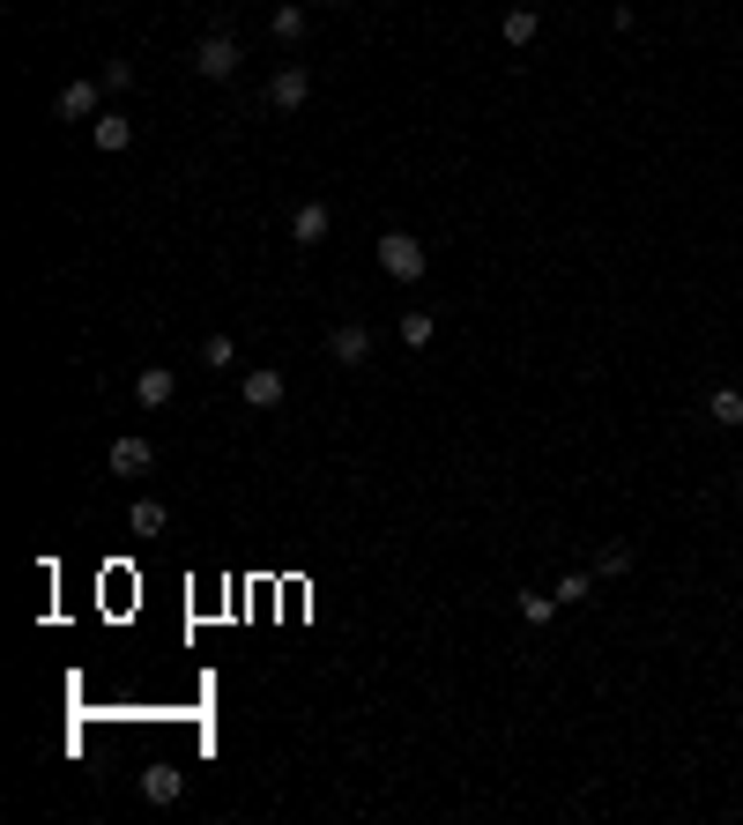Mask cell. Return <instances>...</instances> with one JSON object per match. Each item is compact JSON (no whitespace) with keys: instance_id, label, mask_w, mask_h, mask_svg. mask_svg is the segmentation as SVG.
<instances>
[{"instance_id":"6da1fadb","label":"cell","mask_w":743,"mask_h":825,"mask_svg":"<svg viewBox=\"0 0 743 825\" xmlns=\"http://www.w3.org/2000/svg\"><path fill=\"white\" fill-rule=\"evenodd\" d=\"M372 253H379V268H387L394 283H424V268H431L424 239H410V231H379V239H372Z\"/></svg>"},{"instance_id":"7a4b0ae2","label":"cell","mask_w":743,"mask_h":825,"mask_svg":"<svg viewBox=\"0 0 743 825\" xmlns=\"http://www.w3.org/2000/svg\"><path fill=\"white\" fill-rule=\"evenodd\" d=\"M239 60H246V52H239V38H231V31H208V38L194 45V75H202V83H231V75H239Z\"/></svg>"},{"instance_id":"3957f363","label":"cell","mask_w":743,"mask_h":825,"mask_svg":"<svg viewBox=\"0 0 743 825\" xmlns=\"http://www.w3.org/2000/svg\"><path fill=\"white\" fill-rule=\"evenodd\" d=\"M105 112V83H68L52 97V120H97Z\"/></svg>"},{"instance_id":"277c9868","label":"cell","mask_w":743,"mask_h":825,"mask_svg":"<svg viewBox=\"0 0 743 825\" xmlns=\"http://www.w3.org/2000/svg\"><path fill=\"white\" fill-rule=\"evenodd\" d=\"M328 357L334 365H372V328L365 320H342V328L328 335Z\"/></svg>"},{"instance_id":"5b68a950","label":"cell","mask_w":743,"mask_h":825,"mask_svg":"<svg viewBox=\"0 0 743 825\" xmlns=\"http://www.w3.org/2000/svg\"><path fill=\"white\" fill-rule=\"evenodd\" d=\"M334 231V208L328 202H297V216H290V246H320Z\"/></svg>"},{"instance_id":"8992f818","label":"cell","mask_w":743,"mask_h":825,"mask_svg":"<svg viewBox=\"0 0 743 825\" xmlns=\"http://www.w3.org/2000/svg\"><path fill=\"white\" fill-rule=\"evenodd\" d=\"M305 97H313V75H305V68H276L268 105H276V112H305Z\"/></svg>"},{"instance_id":"52a82bcc","label":"cell","mask_w":743,"mask_h":825,"mask_svg":"<svg viewBox=\"0 0 743 825\" xmlns=\"http://www.w3.org/2000/svg\"><path fill=\"white\" fill-rule=\"evenodd\" d=\"M171 395H179L171 365H142V372H134V402H142V410H165Z\"/></svg>"},{"instance_id":"ba28073f","label":"cell","mask_w":743,"mask_h":825,"mask_svg":"<svg viewBox=\"0 0 743 825\" xmlns=\"http://www.w3.org/2000/svg\"><path fill=\"white\" fill-rule=\"evenodd\" d=\"M89 142H97L105 157H120L126 142H134V120H126V112H97V120H89Z\"/></svg>"},{"instance_id":"9c48e42d","label":"cell","mask_w":743,"mask_h":825,"mask_svg":"<svg viewBox=\"0 0 743 825\" xmlns=\"http://www.w3.org/2000/svg\"><path fill=\"white\" fill-rule=\"evenodd\" d=\"M239 395H246V410H276V402H283V372H276V365L246 372V387H239Z\"/></svg>"},{"instance_id":"30bf717a","label":"cell","mask_w":743,"mask_h":825,"mask_svg":"<svg viewBox=\"0 0 743 825\" xmlns=\"http://www.w3.org/2000/svg\"><path fill=\"white\" fill-rule=\"evenodd\" d=\"M149 461H157V447H149V439H134V432H126V439H112V476H142Z\"/></svg>"},{"instance_id":"8fae6325","label":"cell","mask_w":743,"mask_h":825,"mask_svg":"<svg viewBox=\"0 0 743 825\" xmlns=\"http://www.w3.org/2000/svg\"><path fill=\"white\" fill-rule=\"evenodd\" d=\"M179 788H186V774H179L171 759H157V766L142 774V796H149V803H179Z\"/></svg>"},{"instance_id":"7c38bea8","label":"cell","mask_w":743,"mask_h":825,"mask_svg":"<svg viewBox=\"0 0 743 825\" xmlns=\"http://www.w3.org/2000/svg\"><path fill=\"white\" fill-rule=\"evenodd\" d=\"M498 31H506V45H513V52H528V45L543 38V15H536V8H513V15H506Z\"/></svg>"},{"instance_id":"4fadbf2b","label":"cell","mask_w":743,"mask_h":825,"mask_svg":"<svg viewBox=\"0 0 743 825\" xmlns=\"http://www.w3.org/2000/svg\"><path fill=\"white\" fill-rule=\"evenodd\" d=\"M706 416H714L721 432H736L743 424V387H714V395H706Z\"/></svg>"},{"instance_id":"5bb4252c","label":"cell","mask_w":743,"mask_h":825,"mask_svg":"<svg viewBox=\"0 0 743 825\" xmlns=\"http://www.w3.org/2000/svg\"><path fill=\"white\" fill-rule=\"evenodd\" d=\"M268 31H276V45H305L313 15H305V8H276V15H268Z\"/></svg>"},{"instance_id":"9a60e30c","label":"cell","mask_w":743,"mask_h":825,"mask_svg":"<svg viewBox=\"0 0 743 825\" xmlns=\"http://www.w3.org/2000/svg\"><path fill=\"white\" fill-rule=\"evenodd\" d=\"M632 566H640V550H632V543H602V550H595V573H602V580L632 573Z\"/></svg>"},{"instance_id":"2e32d148","label":"cell","mask_w":743,"mask_h":825,"mask_svg":"<svg viewBox=\"0 0 743 825\" xmlns=\"http://www.w3.org/2000/svg\"><path fill=\"white\" fill-rule=\"evenodd\" d=\"M126 521H134V536H165V506H157V498H134Z\"/></svg>"},{"instance_id":"e0dca14e","label":"cell","mask_w":743,"mask_h":825,"mask_svg":"<svg viewBox=\"0 0 743 825\" xmlns=\"http://www.w3.org/2000/svg\"><path fill=\"white\" fill-rule=\"evenodd\" d=\"M431 335H439L431 313H402V342H410V350H431Z\"/></svg>"},{"instance_id":"ac0fdd59","label":"cell","mask_w":743,"mask_h":825,"mask_svg":"<svg viewBox=\"0 0 743 825\" xmlns=\"http://www.w3.org/2000/svg\"><path fill=\"white\" fill-rule=\"evenodd\" d=\"M558 618V587L550 595H521V624H550Z\"/></svg>"},{"instance_id":"d6986e66","label":"cell","mask_w":743,"mask_h":825,"mask_svg":"<svg viewBox=\"0 0 743 825\" xmlns=\"http://www.w3.org/2000/svg\"><path fill=\"white\" fill-rule=\"evenodd\" d=\"M231 357H239V342H231V335H208V342H202V365L208 372H223Z\"/></svg>"},{"instance_id":"ffe728a7","label":"cell","mask_w":743,"mask_h":825,"mask_svg":"<svg viewBox=\"0 0 743 825\" xmlns=\"http://www.w3.org/2000/svg\"><path fill=\"white\" fill-rule=\"evenodd\" d=\"M587 595H595V573H565V580H558V603H573V610H580Z\"/></svg>"},{"instance_id":"44dd1931","label":"cell","mask_w":743,"mask_h":825,"mask_svg":"<svg viewBox=\"0 0 743 825\" xmlns=\"http://www.w3.org/2000/svg\"><path fill=\"white\" fill-rule=\"evenodd\" d=\"M134 83V60H105V89H126Z\"/></svg>"},{"instance_id":"7402d4cb","label":"cell","mask_w":743,"mask_h":825,"mask_svg":"<svg viewBox=\"0 0 743 825\" xmlns=\"http://www.w3.org/2000/svg\"><path fill=\"white\" fill-rule=\"evenodd\" d=\"M320 8H342V0H320Z\"/></svg>"},{"instance_id":"603a6c76","label":"cell","mask_w":743,"mask_h":825,"mask_svg":"<svg viewBox=\"0 0 743 825\" xmlns=\"http://www.w3.org/2000/svg\"><path fill=\"white\" fill-rule=\"evenodd\" d=\"M736 492H743V469H736Z\"/></svg>"}]
</instances>
